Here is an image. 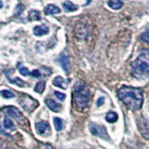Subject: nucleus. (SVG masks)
<instances>
[{
  "instance_id": "obj_1",
  "label": "nucleus",
  "mask_w": 149,
  "mask_h": 149,
  "mask_svg": "<svg viewBox=\"0 0 149 149\" xmlns=\"http://www.w3.org/2000/svg\"><path fill=\"white\" fill-rule=\"evenodd\" d=\"M118 97L130 109L136 111L142 108L143 95L141 88L124 86L118 91Z\"/></svg>"
},
{
  "instance_id": "obj_2",
  "label": "nucleus",
  "mask_w": 149,
  "mask_h": 149,
  "mask_svg": "<svg viewBox=\"0 0 149 149\" xmlns=\"http://www.w3.org/2000/svg\"><path fill=\"white\" fill-rule=\"evenodd\" d=\"M91 100L90 88L82 81H79L74 87L73 91V104L74 107L78 111L87 108Z\"/></svg>"
},
{
  "instance_id": "obj_3",
  "label": "nucleus",
  "mask_w": 149,
  "mask_h": 149,
  "mask_svg": "<svg viewBox=\"0 0 149 149\" xmlns=\"http://www.w3.org/2000/svg\"><path fill=\"white\" fill-rule=\"evenodd\" d=\"M132 74L136 78H143L149 74V50L143 49L132 63Z\"/></svg>"
},
{
  "instance_id": "obj_4",
  "label": "nucleus",
  "mask_w": 149,
  "mask_h": 149,
  "mask_svg": "<svg viewBox=\"0 0 149 149\" xmlns=\"http://www.w3.org/2000/svg\"><path fill=\"white\" fill-rule=\"evenodd\" d=\"M18 102L22 108L25 111L29 112V113L33 112L37 106H38V102H37L36 100H35L34 98H32L31 96L27 95V94L21 95V97L19 98Z\"/></svg>"
},
{
  "instance_id": "obj_5",
  "label": "nucleus",
  "mask_w": 149,
  "mask_h": 149,
  "mask_svg": "<svg viewBox=\"0 0 149 149\" xmlns=\"http://www.w3.org/2000/svg\"><path fill=\"white\" fill-rule=\"evenodd\" d=\"M90 130L93 135H95V136L101 137L105 140H109L108 133H107L106 129H105V127H104V126L99 125V124H95V123H91L90 125Z\"/></svg>"
},
{
  "instance_id": "obj_6",
  "label": "nucleus",
  "mask_w": 149,
  "mask_h": 149,
  "mask_svg": "<svg viewBox=\"0 0 149 149\" xmlns=\"http://www.w3.org/2000/svg\"><path fill=\"white\" fill-rule=\"evenodd\" d=\"M3 111L6 112L7 115L11 116V118H13L14 119H16L17 121H19V122H21V120L23 119V116L20 112V110L14 106H8L6 108H4Z\"/></svg>"
},
{
  "instance_id": "obj_7",
  "label": "nucleus",
  "mask_w": 149,
  "mask_h": 149,
  "mask_svg": "<svg viewBox=\"0 0 149 149\" xmlns=\"http://www.w3.org/2000/svg\"><path fill=\"white\" fill-rule=\"evenodd\" d=\"M139 129L143 136L149 140V118H142L139 122Z\"/></svg>"
},
{
  "instance_id": "obj_8",
  "label": "nucleus",
  "mask_w": 149,
  "mask_h": 149,
  "mask_svg": "<svg viewBox=\"0 0 149 149\" xmlns=\"http://www.w3.org/2000/svg\"><path fill=\"white\" fill-rule=\"evenodd\" d=\"M36 132L39 135H47L49 133V124L46 121H42V122H38L36 124Z\"/></svg>"
},
{
  "instance_id": "obj_9",
  "label": "nucleus",
  "mask_w": 149,
  "mask_h": 149,
  "mask_svg": "<svg viewBox=\"0 0 149 149\" xmlns=\"http://www.w3.org/2000/svg\"><path fill=\"white\" fill-rule=\"evenodd\" d=\"M49 33V29L47 25H37L34 28V34L37 36L48 35Z\"/></svg>"
},
{
  "instance_id": "obj_10",
  "label": "nucleus",
  "mask_w": 149,
  "mask_h": 149,
  "mask_svg": "<svg viewBox=\"0 0 149 149\" xmlns=\"http://www.w3.org/2000/svg\"><path fill=\"white\" fill-rule=\"evenodd\" d=\"M53 85L58 87L60 88H67V86H68V81L65 80V79L63 77H56L54 79H53Z\"/></svg>"
},
{
  "instance_id": "obj_11",
  "label": "nucleus",
  "mask_w": 149,
  "mask_h": 149,
  "mask_svg": "<svg viewBox=\"0 0 149 149\" xmlns=\"http://www.w3.org/2000/svg\"><path fill=\"white\" fill-rule=\"evenodd\" d=\"M44 11L46 15H54V14H59L61 12V9L56 5L49 4L45 8Z\"/></svg>"
},
{
  "instance_id": "obj_12",
  "label": "nucleus",
  "mask_w": 149,
  "mask_h": 149,
  "mask_svg": "<svg viewBox=\"0 0 149 149\" xmlns=\"http://www.w3.org/2000/svg\"><path fill=\"white\" fill-rule=\"evenodd\" d=\"M46 104L51 111H53V112H60L61 109H62L61 105L59 104H57L55 101H53L52 99H47Z\"/></svg>"
},
{
  "instance_id": "obj_13",
  "label": "nucleus",
  "mask_w": 149,
  "mask_h": 149,
  "mask_svg": "<svg viewBox=\"0 0 149 149\" xmlns=\"http://www.w3.org/2000/svg\"><path fill=\"white\" fill-rule=\"evenodd\" d=\"M79 33H82V35L80 36V38H86V37L88 36V28L84 25V24H77V28H76V34L77 36L79 35Z\"/></svg>"
},
{
  "instance_id": "obj_14",
  "label": "nucleus",
  "mask_w": 149,
  "mask_h": 149,
  "mask_svg": "<svg viewBox=\"0 0 149 149\" xmlns=\"http://www.w3.org/2000/svg\"><path fill=\"white\" fill-rule=\"evenodd\" d=\"M63 10L65 12H73V11L77 10V7L76 6V5L73 4L71 1H69V0L63 2Z\"/></svg>"
},
{
  "instance_id": "obj_15",
  "label": "nucleus",
  "mask_w": 149,
  "mask_h": 149,
  "mask_svg": "<svg viewBox=\"0 0 149 149\" xmlns=\"http://www.w3.org/2000/svg\"><path fill=\"white\" fill-rule=\"evenodd\" d=\"M8 78V80L10 81L12 84H15L16 86L20 87V88H27L29 85H27V83L22 81V79H20L19 77H14V78H11L10 77H7Z\"/></svg>"
},
{
  "instance_id": "obj_16",
  "label": "nucleus",
  "mask_w": 149,
  "mask_h": 149,
  "mask_svg": "<svg viewBox=\"0 0 149 149\" xmlns=\"http://www.w3.org/2000/svg\"><path fill=\"white\" fill-rule=\"evenodd\" d=\"M108 6L113 9H119L123 6L122 0H109Z\"/></svg>"
},
{
  "instance_id": "obj_17",
  "label": "nucleus",
  "mask_w": 149,
  "mask_h": 149,
  "mask_svg": "<svg viewBox=\"0 0 149 149\" xmlns=\"http://www.w3.org/2000/svg\"><path fill=\"white\" fill-rule=\"evenodd\" d=\"M28 19L31 22L34 21H40L41 20V16H40V12L37 10H31L29 12V16H28Z\"/></svg>"
},
{
  "instance_id": "obj_18",
  "label": "nucleus",
  "mask_w": 149,
  "mask_h": 149,
  "mask_svg": "<svg viewBox=\"0 0 149 149\" xmlns=\"http://www.w3.org/2000/svg\"><path fill=\"white\" fill-rule=\"evenodd\" d=\"M118 115H116V113H115V112H109V113H107L105 116L106 121H108V122H110V123L116 122V121L118 120Z\"/></svg>"
},
{
  "instance_id": "obj_19",
  "label": "nucleus",
  "mask_w": 149,
  "mask_h": 149,
  "mask_svg": "<svg viewBox=\"0 0 149 149\" xmlns=\"http://www.w3.org/2000/svg\"><path fill=\"white\" fill-rule=\"evenodd\" d=\"M60 63L62 64L63 68L64 69L65 72H67V70L69 68V60H68V57L65 55H63L62 57L60 58Z\"/></svg>"
},
{
  "instance_id": "obj_20",
  "label": "nucleus",
  "mask_w": 149,
  "mask_h": 149,
  "mask_svg": "<svg viewBox=\"0 0 149 149\" xmlns=\"http://www.w3.org/2000/svg\"><path fill=\"white\" fill-rule=\"evenodd\" d=\"M3 126H4V128L6 129V130H13L14 128H15V127H14V123L9 118H4Z\"/></svg>"
},
{
  "instance_id": "obj_21",
  "label": "nucleus",
  "mask_w": 149,
  "mask_h": 149,
  "mask_svg": "<svg viewBox=\"0 0 149 149\" xmlns=\"http://www.w3.org/2000/svg\"><path fill=\"white\" fill-rule=\"evenodd\" d=\"M53 123H54V127H55L56 130H58V132L63 128V120L61 119V118H54Z\"/></svg>"
},
{
  "instance_id": "obj_22",
  "label": "nucleus",
  "mask_w": 149,
  "mask_h": 149,
  "mask_svg": "<svg viewBox=\"0 0 149 149\" xmlns=\"http://www.w3.org/2000/svg\"><path fill=\"white\" fill-rule=\"evenodd\" d=\"M19 72H20V74H22L23 77L31 76L32 74V72H30L25 66H23V65H21V64H19Z\"/></svg>"
},
{
  "instance_id": "obj_23",
  "label": "nucleus",
  "mask_w": 149,
  "mask_h": 149,
  "mask_svg": "<svg viewBox=\"0 0 149 149\" xmlns=\"http://www.w3.org/2000/svg\"><path fill=\"white\" fill-rule=\"evenodd\" d=\"M45 90V82L40 81L38 83H36V85L35 87V91L38 93H42Z\"/></svg>"
},
{
  "instance_id": "obj_24",
  "label": "nucleus",
  "mask_w": 149,
  "mask_h": 149,
  "mask_svg": "<svg viewBox=\"0 0 149 149\" xmlns=\"http://www.w3.org/2000/svg\"><path fill=\"white\" fill-rule=\"evenodd\" d=\"M1 96L5 99H10V98H13L14 96V93H12L11 91H1Z\"/></svg>"
},
{
  "instance_id": "obj_25",
  "label": "nucleus",
  "mask_w": 149,
  "mask_h": 149,
  "mask_svg": "<svg viewBox=\"0 0 149 149\" xmlns=\"http://www.w3.org/2000/svg\"><path fill=\"white\" fill-rule=\"evenodd\" d=\"M141 40L149 45V32H146V33H143V34H142Z\"/></svg>"
},
{
  "instance_id": "obj_26",
  "label": "nucleus",
  "mask_w": 149,
  "mask_h": 149,
  "mask_svg": "<svg viewBox=\"0 0 149 149\" xmlns=\"http://www.w3.org/2000/svg\"><path fill=\"white\" fill-rule=\"evenodd\" d=\"M23 10H24V7H23V5L19 4L18 6H17V8H16V12H15V14H16L17 16L21 15V14L23 12Z\"/></svg>"
},
{
  "instance_id": "obj_27",
  "label": "nucleus",
  "mask_w": 149,
  "mask_h": 149,
  "mask_svg": "<svg viewBox=\"0 0 149 149\" xmlns=\"http://www.w3.org/2000/svg\"><path fill=\"white\" fill-rule=\"evenodd\" d=\"M54 95L58 98L59 100H61L62 102H63L65 100V94L64 93H62V92H59V91H54Z\"/></svg>"
},
{
  "instance_id": "obj_28",
  "label": "nucleus",
  "mask_w": 149,
  "mask_h": 149,
  "mask_svg": "<svg viewBox=\"0 0 149 149\" xmlns=\"http://www.w3.org/2000/svg\"><path fill=\"white\" fill-rule=\"evenodd\" d=\"M39 149H54V147H52V146H50L49 143H42L40 144Z\"/></svg>"
},
{
  "instance_id": "obj_29",
  "label": "nucleus",
  "mask_w": 149,
  "mask_h": 149,
  "mask_svg": "<svg viewBox=\"0 0 149 149\" xmlns=\"http://www.w3.org/2000/svg\"><path fill=\"white\" fill-rule=\"evenodd\" d=\"M40 72H39V70H37V69H36V70H34V71L32 72V74L31 76L32 77H40Z\"/></svg>"
},
{
  "instance_id": "obj_30",
  "label": "nucleus",
  "mask_w": 149,
  "mask_h": 149,
  "mask_svg": "<svg viewBox=\"0 0 149 149\" xmlns=\"http://www.w3.org/2000/svg\"><path fill=\"white\" fill-rule=\"evenodd\" d=\"M104 99L102 97H101V98H99V99H98V101H97V106H101L102 104H104Z\"/></svg>"
}]
</instances>
